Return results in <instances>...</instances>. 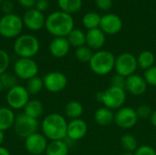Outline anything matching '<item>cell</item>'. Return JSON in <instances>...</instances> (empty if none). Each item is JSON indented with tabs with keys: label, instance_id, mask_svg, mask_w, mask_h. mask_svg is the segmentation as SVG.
<instances>
[{
	"label": "cell",
	"instance_id": "15",
	"mask_svg": "<svg viewBox=\"0 0 156 155\" xmlns=\"http://www.w3.org/2000/svg\"><path fill=\"white\" fill-rule=\"evenodd\" d=\"M22 19H23L24 26L32 31L40 30L43 26H45L46 18L43 13L37 10L36 8L28 9L25 13Z\"/></svg>",
	"mask_w": 156,
	"mask_h": 155
},
{
	"label": "cell",
	"instance_id": "9",
	"mask_svg": "<svg viewBox=\"0 0 156 155\" xmlns=\"http://www.w3.org/2000/svg\"><path fill=\"white\" fill-rule=\"evenodd\" d=\"M38 73V65L33 58H19L14 64V74L21 79L28 80Z\"/></svg>",
	"mask_w": 156,
	"mask_h": 155
},
{
	"label": "cell",
	"instance_id": "26",
	"mask_svg": "<svg viewBox=\"0 0 156 155\" xmlns=\"http://www.w3.org/2000/svg\"><path fill=\"white\" fill-rule=\"evenodd\" d=\"M61 11L72 15L79 12L82 6V0H58Z\"/></svg>",
	"mask_w": 156,
	"mask_h": 155
},
{
	"label": "cell",
	"instance_id": "14",
	"mask_svg": "<svg viewBox=\"0 0 156 155\" xmlns=\"http://www.w3.org/2000/svg\"><path fill=\"white\" fill-rule=\"evenodd\" d=\"M122 20L115 14H106L101 16L100 28L105 35H116L122 29Z\"/></svg>",
	"mask_w": 156,
	"mask_h": 155
},
{
	"label": "cell",
	"instance_id": "6",
	"mask_svg": "<svg viewBox=\"0 0 156 155\" xmlns=\"http://www.w3.org/2000/svg\"><path fill=\"white\" fill-rule=\"evenodd\" d=\"M23 26V19L16 14L4 15L0 18V35L5 38L10 39L19 37Z\"/></svg>",
	"mask_w": 156,
	"mask_h": 155
},
{
	"label": "cell",
	"instance_id": "28",
	"mask_svg": "<svg viewBox=\"0 0 156 155\" xmlns=\"http://www.w3.org/2000/svg\"><path fill=\"white\" fill-rule=\"evenodd\" d=\"M101 16L95 12H89L85 14L82 17V24L88 29H94L100 27Z\"/></svg>",
	"mask_w": 156,
	"mask_h": 155
},
{
	"label": "cell",
	"instance_id": "19",
	"mask_svg": "<svg viewBox=\"0 0 156 155\" xmlns=\"http://www.w3.org/2000/svg\"><path fill=\"white\" fill-rule=\"evenodd\" d=\"M70 44L67 37H54L49 43V52L57 58L66 57L70 50Z\"/></svg>",
	"mask_w": 156,
	"mask_h": 155
},
{
	"label": "cell",
	"instance_id": "4",
	"mask_svg": "<svg viewBox=\"0 0 156 155\" xmlns=\"http://www.w3.org/2000/svg\"><path fill=\"white\" fill-rule=\"evenodd\" d=\"M126 97L125 90L113 86H110L104 91L96 94V100L102 103L104 107L112 111H117L123 107L126 101Z\"/></svg>",
	"mask_w": 156,
	"mask_h": 155
},
{
	"label": "cell",
	"instance_id": "22",
	"mask_svg": "<svg viewBox=\"0 0 156 155\" xmlns=\"http://www.w3.org/2000/svg\"><path fill=\"white\" fill-rule=\"evenodd\" d=\"M16 115L9 107H0V131L5 132L14 127Z\"/></svg>",
	"mask_w": 156,
	"mask_h": 155
},
{
	"label": "cell",
	"instance_id": "33",
	"mask_svg": "<svg viewBox=\"0 0 156 155\" xmlns=\"http://www.w3.org/2000/svg\"><path fill=\"white\" fill-rule=\"evenodd\" d=\"M10 65V57L8 55V53L0 48V76L6 72L8 67Z\"/></svg>",
	"mask_w": 156,
	"mask_h": 155
},
{
	"label": "cell",
	"instance_id": "12",
	"mask_svg": "<svg viewBox=\"0 0 156 155\" xmlns=\"http://www.w3.org/2000/svg\"><path fill=\"white\" fill-rule=\"evenodd\" d=\"M44 88L51 93L63 91L68 85L67 76L60 71H51L47 73L43 78Z\"/></svg>",
	"mask_w": 156,
	"mask_h": 155
},
{
	"label": "cell",
	"instance_id": "10",
	"mask_svg": "<svg viewBox=\"0 0 156 155\" xmlns=\"http://www.w3.org/2000/svg\"><path fill=\"white\" fill-rule=\"evenodd\" d=\"M6 103L10 109L21 110L24 109L26 104L29 101V93L25 86L16 85L14 88L7 90Z\"/></svg>",
	"mask_w": 156,
	"mask_h": 155
},
{
	"label": "cell",
	"instance_id": "16",
	"mask_svg": "<svg viewBox=\"0 0 156 155\" xmlns=\"http://www.w3.org/2000/svg\"><path fill=\"white\" fill-rule=\"evenodd\" d=\"M148 84L144 77L139 74H133L126 78L125 90L133 96H141L145 93Z\"/></svg>",
	"mask_w": 156,
	"mask_h": 155
},
{
	"label": "cell",
	"instance_id": "3",
	"mask_svg": "<svg viewBox=\"0 0 156 155\" xmlns=\"http://www.w3.org/2000/svg\"><path fill=\"white\" fill-rule=\"evenodd\" d=\"M115 56L109 50H98L89 63L90 70L98 76L110 74L115 66Z\"/></svg>",
	"mask_w": 156,
	"mask_h": 155
},
{
	"label": "cell",
	"instance_id": "17",
	"mask_svg": "<svg viewBox=\"0 0 156 155\" xmlns=\"http://www.w3.org/2000/svg\"><path fill=\"white\" fill-rule=\"evenodd\" d=\"M88 132V125L82 119L71 120L68 122L67 138L71 141H80L86 136Z\"/></svg>",
	"mask_w": 156,
	"mask_h": 155
},
{
	"label": "cell",
	"instance_id": "11",
	"mask_svg": "<svg viewBox=\"0 0 156 155\" xmlns=\"http://www.w3.org/2000/svg\"><path fill=\"white\" fill-rule=\"evenodd\" d=\"M138 120L136 111L132 107H122L114 113V123L123 130L133 128Z\"/></svg>",
	"mask_w": 156,
	"mask_h": 155
},
{
	"label": "cell",
	"instance_id": "43",
	"mask_svg": "<svg viewBox=\"0 0 156 155\" xmlns=\"http://www.w3.org/2000/svg\"><path fill=\"white\" fill-rule=\"evenodd\" d=\"M0 155H11V153L5 147L0 146Z\"/></svg>",
	"mask_w": 156,
	"mask_h": 155
},
{
	"label": "cell",
	"instance_id": "30",
	"mask_svg": "<svg viewBox=\"0 0 156 155\" xmlns=\"http://www.w3.org/2000/svg\"><path fill=\"white\" fill-rule=\"evenodd\" d=\"M121 144L125 152H131V153H134L139 147L136 138L129 133L123 134L121 137Z\"/></svg>",
	"mask_w": 156,
	"mask_h": 155
},
{
	"label": "cell",
	"instance_id": "44",
	"mask_svg": "<svg viewBox=\"0 0 156 155\" xmlns=\"http://www.w3.org/2000/svg\"><path fill=\"white\" fill-rule=\"evenodd\" d=\"M4 141H5V132L0 131V146H2Z\"/></svg>",
	"mask_w": 156,
	"mask_h": 155
},
{
	"label": "cell",
	"instance_id": "46",
	"mask_svg": "<svg viewBox=\"0 0 156 155\" xmlns=\"http://www.w3.org/2000/svg\"><path fill=\"white\" fill-rule=\"evenodd\" d=\"M3 90H4V87H3V84H2V82H1V80H0V93H1Z\"/></svg>",
	"mask_w": 156,
	"mask_h": 155
},
{
	"label": "cell",
	"instance_id": "21",
	"mask_svg": "<svg viewBox=\"0 0 156 155\" xmlns=\"http://www.w3.org/2000/svg\"><path fill=\"white\" fill-rule=\"evenodd\" d=\"M23 110H24L23 112L24 114H26L30 118L37 120L43 115L44 105L39 100L33 99V100H29V101L26 104Z\"/></svg>",
	"mask_w": 156,
	"mask_h": 155
},
{
	"label": "cell",
	"instance_id": "48",
	"mask_svg": "<svg viewBox=\"0 0 156 155\" xmlns=\"http://www.w3.org/2000/svg\"><path fill=\"white\" fill-rule=\"evenodd\" d=\"M43 155H44V154H43Z\"/></svg>",
	"mask_w": 156,
	"mask_h": 155
},
{
	"label": "cell",
	"instance_id": "13",
	"mask_svg": "<svg viewBox=\"0 0 156 155\" xmlns=\"http://www.w3.org/2000/svg\"><path fill=\"white\" fill-rule=\"evenodd\" d=\"M48 142L43 133L35 132L25 139V149L30 155H43Z\"/></svg>",
	"mask_w": 156,
	"mask_h": 155
},
{
	"label": "cell",
	"instance_id": "23",
	"mask_svg": "<svg viewBox=\"0 0 156 155\" xmlns=\"http://www.w3.org/2000/svg\"><path fill=\"white\" fill-rule=\"evenodd\" d=\"M69 147L65 140L51 141L48 143L45 155H69Z\"/></svg>",
	"mask_w": 156,
	"mask_h": 155
},
{
	"label": "cell",
	"instance_id": "36",
	"mask_svg": "<svg viewBox=\"0 0 156 155\" xmlns=\"http://www.w3.org/2000/svg\"><path fill=\"white\" fill-rule=\"evenodd\" d=\"M125 85H126V78L120 75V74H114L112 79H111V83L110 86H113L116 88H121L125 90Z\"/></svg>",
	"mask_w": 156,
	"mask_h": 155
},
{
	"label": "cell",
	"instance_id": "29",
	"mask_svg": "<svg viewBox=\"0 0 156 155\" xmlns=\"http://www.w3.org/2000/svg\"><path fill=\"white\" fill-rule=\"evenodd\" d=\"M25 87H26L27 90L28 91L29 95H36V94L39 93L44 88L43 79L38 76H36V77L27 80V85Z\"/></svg>",
	"mask_w": 156,
	"mask_h": 155
},
{
	"label": "cell",
	"instance_id": "2",
	"mask_svg": "<svg viewBox=\"0 0 156 155\" xmlns=\"http://www.w3.org/2000/svg\"><path fill=\"white\" fill-rule=\"evenodd\" d=\"M67 120L58 113L47 115L41 122L42 133L50 142L65 140L67 138Z\"/></svg>",
	"mask_w": 156,
	"mask_h": 155
},
{
	"label": "cell",
	"instance_id": "37",
	"mask_svg": "<svg viewBox=\"0 0 156 155\" xmlns=\"http://www.w3.org/2000/svg\"><path fill=\"white\" fill-rule=\"evenodd\" d=\"M134 155H156V151L151 145H141L134 152Z\"/></svg>",
	"mask_w": 156,
	"mask_h": 155
},
{
	"label": "cell",
	"instance_id": "7",
	"mask_svg": "<svg viewBox=\"0 0 156 155\" xmlns=\"http://www.w3.org/2000/svg\"><path fill=\"white\" fill-rule=\"evenodd\" d=\"M137 69V57L130 52H123L115 58L114 69L117 74L127 78L133 74H135Z\"/></svg>",
	"mask_w": 156,
	"mask_h": 155
},
{
	"label": "cell",
	"instance_id": "20",
	"mask_svg": "<svg viewBox=\"0 0 156 155\" xmlns=\"http://www.w3.org/2000/svg\"><path fill=\"white\" fill-rule=\"evenodd\" d=\"M94 121L101 127L111 126L114 122V112L104 106L101 107L94 113Z\"/></svg>",
	"mask_w": 156,
	"mask_h": 155
},
{
	"label": "cell",
	"instance_id": "45",
	"mask_svg": "<svg viewBox=\"0 0 156 155\" xmlns=\"http://www.w3.org/2000/svg\"><path fill=\"white\" fill-rule=\"evenodd\" d=\"M122 155H134V153H131V152H124Z\"/></svg>",
	"mask_w": 156,
	"mask_h": 155
},
{
	"label": "cell",
	"instance_id": "24",
	"mask_svg": "<svg viewBox=\"0 0 156 155\" xmlns=\"http://www.w3.org/2000/svg\"><path fill=\"white\" fill-rule=\"evenodd\" d=\"M65 115L70 120L80 119L84 111L83 105L78 100H70L69 101L64 109Z\"/></svg>",
	"mask_w": 156,
	"mask_h": 155
},
{
	"label": "cell",
	"instance_id": "34",
	"mask_svg": "<svg viewBox=\"0 0 156 155\" xmlns=\"http://www.w3.org/2000/svg\"><path fill=\"white\" fill-rule=\"evenodd\" d=\"M135 111H136L138 118L142 119V120H148V119L150 120L151 115L153 113L152 108L149 105H146V104L140 105L137 109H135Z\"/></svg>",
	"mask_w": 156,
	"mask_h": 155
},
{
	"label": "cell",
	"instance_id": "5",
	"mask_svg": "<svg viewBox=\"0 0 156 155\" xmlns=\"http://www.w3.org/2000/svg\"><path fill=\"white\" fill-rule=\"evenodd\" d=\"M13 48L19 58H33L39 51V41L33 35H20L15 40Z\"/></svg>",
	"mask_w": 156,
	"mask_h": 155
},
{
	"label": "cell",
	"instance_id": "31",
	"mask_svg": "<svg viewBox=\"0 0 156 155\" xmlns=\"http://www.w3.org/2000/svg\"><path fill=\"white\" fill-rule=\"evenodd\" d=\"M93 51L91 48H90L87 45H84L82 47H80L76 48L75 51V57L76 58L82 63H90L92 56H93Z\"/></svg>",
	"mask_w": 156,
	"mask_h": 155
},
{
	"label": "cell",
	"instance_id": "39",
	"mask_svg": "<svg viewBox=\"0 0 156 155\" xmlns=\"http://www.w3.org/2000/svg\"><path fill=\"white\" fill-rule=\"evenodd\" d=\"M1 9H2V11H3V13L5 15L12 14L13 10H14V4L10 0L3 1L2 4H1Z\"/></svg>",
	"mask_w": 156,
	"mask_h": 155
},
{
	"label": "cell",
	"instance_id": "38",
	"mask_svg": "<svg viewBox=\"0 0 156 155\" xmlns=\"http://www.w3.org/2000/svg\"><path fill=\"white\" fill-rule=\"evenodd\" d=\"M95 5L101 11H109L113 5V0H95Z\"/></svg>",
	"mask_w": 156,
	"mask_h": 155
},
{
	"label": "cell",
	"instance_id": "27",
	"mask_svg": "<svg viewBox=\"0 0 156 155\" xmlns=\"http://www.w3.org/2000/svg\"><path fill=\"white\" fill-rule=\"evenodd\" d=\"M67 38H68L70 46L74 47L76 48L86 45V33H84L80 29L74 28L68 35Z\"/></svg>",
	"mask_w": 156,
	"mask_h": 155
},
{
	"label": "cell",
	"instance_id": "1",
	"mask_svg": "<svg viewBox=\"0 0 156 155\" xmlns=\"http://www.w3.org/2000/svg\"><path fill=\"white\" fill-rule=\"evenodd\" d=\"M45 27L55 37H67L74 29V20L69 14L55 11L46 18Z\"/></svg>",
	"mask_w": 156,
	"mask_h": 155
},
{
	"label": "cell",
	"instance_id": "25",
	"mask_svg": "<svg viewBox=\"0 0 156 155\" xmlns=\"http://www.w3.org/2000/svg\"><path fill=\"white\" fill-rule=\"evenodd\" d=\"M137 63L138 68L145 71L155 65V55L150 50H144L138 55Z\"/></svg>",
	"mask_w": 156,
	"mask_h": 155
},
{
	"label": "cell",
	"instance_id": "41",
	"mask_svg": "<svg viewBox=\"0 0 156 155\" xmlns=\"http://www.w3.org/2000/svg\"><path fill=\"white\" fill-rule=\"evenodd\" d=\"M18 4L27 9H31L33 8V6H35L37 0H17Z\"/></svg>",
	"mask_w": 156,
	"mask_h": 155
},
{
	"label": "cell",
	"instance_id": "42",
	"mask_svg": "<svg viewBox=\"0 0 156 155\" xmlns=\"http://www.w3.org/2000/svg\"><path fill=\"white\" fill-rule=\"evenodd\" d=\"M150 122H151V124L156 128V110L153 111V113L151 115V118H150Z\"/></svg>",
	"mask_w": 156,
	"mask_h": 155
},
{
	"label": "cell",
	"instance_id": "8",
	"mask_svg": "<svg viewBox=\"0 0 156 155\" xmlns=\"http://www.w3.org/2000/svg\"><path fill=\"white\" fill-rule=\"evenodd\" d=\"M14 129L16 134L20 138H27L31 134L37 132L38 122L33 118L27 116L26 114H18L16 116Z\"/></svg>",
	"mask_w": 156,
	"mask_h": 155
},
{
	"label": "cell",
	"instance_id": "32",
	"mask_svg": "<svg viewBox=\"0 0 156 155\" xmlns=\"http://www.w3.org/2000/svg\"><path fill=\"white\" fill-rule=\"evenodd\" d=\"M0 80L3 84L4 90H9L10 89L18 85V78L15 74L7 72V71L3 73L0 76Z\"/></svg>",
	"mask_w": 156,
	"mask_h": 155
},
{
	"label": "cell",
	"instance_id": "18",
	"mask_svg": "<svg viewBox=\"0 0 156 155\" xmlns=\"http://www.w3.org/2000/svg\"><path fill=\"white\" fill-rule=\"evenodd\" d=\"M106 43V35L100 28L88 30L86 33V45L92 50H101Z\"/></svg>",
	"mask_w": 156,
	"mask_h": 155
},
{
	"label": "cell",
	"instance_id": "35",
	"mask_svg": "<svg viewBox=\"0 0 156 155\" xmlns=\"http://www.w3.org/2000/svg\"><path fill=\"white\" fill-rule=\"evenodd\" d=\"M144 78L149 86L156 87V65L144 71Z\"/></svg>",
	"mask_w": 156,
	"mask_h": 155
},
{
	"label": "cell",
	"instance_id": "47",
	"mask_svg": "<svg viewBox=\"0 0 156 155\" xmlns=\"http://www.w3.org/2000/svg\"><path fill=\"white\" fill-rule=\"evenodd\" d=\"M2 2H3V0H0V5L2 4Z\"/></svg>",
	"mask_w": 156,
	"mask_h": 155
},
{
	"label": "cell",
	"instance_id": "40",
	"mask_svg": "<svg viewBox=\"0 0 156 155\" xmlns=\"http://www.w3.org/2000/svg\"><path fill=\"white\" fill-rule=\"evenodd\" d=\"M48 0H37L36 5H35V8L40 12H44L48 8Z\"/></svg>",
	"mask_w": 156,
	"mask_h": 155
}]
</instances>
